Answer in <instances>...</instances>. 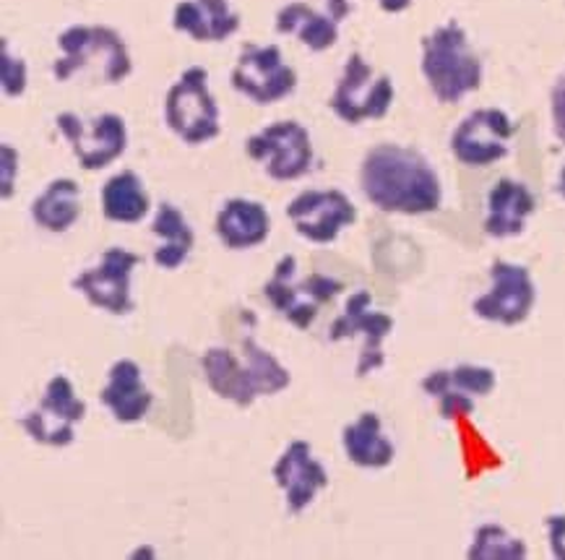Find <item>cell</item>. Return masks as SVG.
I'll return each mask as SVG.
<instances>
[{"label":"cell","mask_w":565,"mask_h":560,"mask_svg":"<svg viewBox=\"0 0 565 560\" xmlns=\"http://www.w3.org/2000/svg\"><path fill=\"white\" fill-rule=\"evenodd\" d=\"M360 186L375 209L388 214L438 212L444 191L430 162L409 147L381 144L362 159Z\"/></svg>","instance_id":"cell-1"},{"label":"cell","mask_w":565,"mask_h":560,"mask_svg":"<svg viewBox=\"0 0 565 560\" xmlns=\"http://www.w3.org/2000/svg\"><path fill=\"white\" fill-rule=\"evenodd\" d=\"M201 368L209 389L237 406H250L258 397L279 394L292 381L289 370L271 352L258 347L253 337L243 341V358L232 349L212 347L201 358Z\"/></svg>","instance_id":"cell-2"},{"label":"cell","mask_w":565,"mask_h":560,"mask_svg":"<svg viewBox=\"0 0 565 560\" xmlns=\"http://www.w3.org/2000/svg\"><path fill=\"white\" fill-rule=\"evenodd\" d=\"M423 74L444 105H456L482 84V63L467 32L451 21L423 40Z\"/></svg>","instance_id":"cell-3"},{"label":"cell","mask_w":565,"mask_h":560,"mask_svg":"<svg viewBox=\"0 0 565 560\" xmlns=\"http://www.w3.org/2000/svg\"><path fill=\"white\" fill-rule=\"evenodd\" d=\"M57 45L63 50V57L53 65L57 82L97 68L103 82L120 84L134 71L120 34L107 27H71L57 38Z\"/></svg>","instance_id":"cell-4"},{"label":"cell","mask_w":565,"mask_h":560,"mask_svg":"<svg viewBox=\"0 0 565 560\" xmlns=\"http://www.w3.org/2000/svg\"><path fill=\"white\" fill-rule=\"evenodd\" d=\"M342 289V282L323 274H308L306 279H300L295 256H285L274 268L271 279L266 282L264 293L277 313H281L297 329L306 331L316 321L318 308L334 300Z\"/></svg>","instance_id":"cell-5"},{"label":"cell","mask_w":565,"mask_h":560,"mask_svg":"<svg viewBox=\"0 0 565 560\" xmlns=\"http://www.w3.org/2000/svg\"><path fill=\"white\" fill-rule=\"evenodd\" d=\"M206 82V68L193 65L168 92V105H164V118H168L170 130L191 147L220 136V107H216Z\"/></svg>","instance_id":"cell-6"},{"label":"cell","mask_w":565,"mask_h":560,"mask_svg":"<svg viewBox=\"0 0 565 560\" xmlns=\"http://www.w3.org/2000/svg\"><path fill=\"white\" fill-rule=\"evenodd\" d=\"M394 102V84L386 74H375V68L360 53H352L339 78L331 110L350 126L362 120H381Z\"/></svg>","instance_id":"cell-7"},{"label":"cell","mask_w":565,"mask_h":560,"mask_svg":"<svg viewBox=\"0 0 565 560\" xmlns=\"http://www.w3.org/2000/svg\"><path fill=\"white\" fill-rule=\"evenodd\" d=\"M86 418V402L76 397L74 383L65 376H55L47 383L45 397L38 410H32L19 420L26 435L42 446L63 448L74 443L76 425Z\"/></svg>","instance_id":"cell-8"},{"label":"cell","mask_w":565,"mask_h":560,"mask_svg":"<svg viewBox=\"0 0 565 560\" xmlns=\"http://www.w3.org/2000/svg\"><path fill=\"white\" fill-rule=\"evenodd\" d=\"M248 157L266 167L269 178L287 183L302 178L313 165L308 130L297 120H281L248 138Z\"/></svg>","instance_id":"cell-9"},{"label":"cell","mask_w":565,"mask_h":560,"mask_svg":"<svg viewBox=\"0 0 565 560\" xmlns=\"http://www.w3.org/2000/svg\"><path fill=\"white\" fill-rule=\"evenodd\" d=\"M57 128L68 138L71 149L84 170H103L126 151L128 134L120 115H99L92 123H84L74 113L57 115Z\"/></svg>","instance_id":"cell-10"},{"label":"cell","mask_w":565,"mask_h":560,"mask_svg":"<svg viewBox=\"0 0 565 560\" xmlns=\"http://www.w3.org/2000/svg\"><path fill=\"white\" fill-rule=\"evenodd\" d=\"M373 297L365 289L354 293L344 305V313L331 324L329 339L342 341V339H354L362 337V352L358 362V378H365L373 370L383 368V339L388 337L391 329H394V318L386 316L381 310H371Z\"/></svg>","instance_id":"cell-11"},{"label":"cell","mask_w":565,"mask_h":560,"mask_svg":"<svg viewBox=\"0 0 565 560\" xmlns=\"http://www.w3.org/2000/svg\"><path fill=\"white\" fill-rule=\"evenodd\" d=\"M492 289L475 300V313L482 321L516 326L526 321V316L537 300V289H534L532 276L524 266L509 264V261H495L490 266Z\"/></svg>","instance_id":"cell-12"},{"label":"cell","mask_w":565,"mask_h":560,"mask_svg":"<svg viewBox=\"0 0 565 560\" xmlns=\"http://www.w3.org/2000/svg\"><path fill=\"white\" fill-rule=\"evenodd\" d=\"M516 134L503 110H475L459 123L451 136V151L461 165L488 167L509 155V141Z\"/></svg>","instance_id":"cell-13"},{"label":"cell","mask_w":565,"mask_h":560,"mask_svg":"<svg viewBox=\"0 0 565 560\" xmlns=\"http://www.w3.org/2000/svg\"><path fill=\"white\" fill-rule=\"evenodd\" d=\"M297 74L277 45L248 47L232 71V86L256 105H274L295 89Z\"/></svg>","instance_id":"cell-14"},{"label":"cell","mask_w":565,"mask_h":560,"mask_svg":"<svg viewBox=\"0 0 565 560\" xmlns=\"http://www.w3.org/2000/svg\"><path fill=\"white\" fill-rule=\"evenodd\" d=\"M141 264V256L126 249L105 251L103 264L89 268L74 279V289H78L94 308H103L115 316H126L136 308L130 297V276L134 268Z\"/></svg>","instance_id":"cell-15"},{"label":"cell","mask_w":565,"mask_h":560,"mask_svg":"<svg viewBox=\"0 0 565 560\" xmlns=\"http://www.w3.org/2000/svg\"><path fill=\"white\" fill-rule=\"evenodd\" d=\"M289 220L302 237L334 243L339 232L358 220V209L342 191H306L287 207Z\"/></svg>","instance_id":"cell-16"},{"label":"cell","mask_w":565,"mask_h":560,"mask_svg":"<svg viewBox=\"0 0 565 560\" xmlns=\"http://www.w3.org/2000/svg\"><path fill=\"white\" fill-rule=\"evenodd\" d=\"M495 389V370L482 366H456L436 370L423 381V391L438 399L440 418L454 420L475 412V397H488Z\"/></svg>","instance_id":"cell-17"},{"label":"cell","mask_w":565,"mask_h":560,"mask_svg":"<svg viewBox=\"0 0 565 560\" xmlns=\"http://www.w3.org/2000/svg\"><path fill=\"white\" fill-rule=\"evenodd\" d=\"M274 479L285 490L289 514H302L313 504L318 493L329 485L326 469L313 459L310 443L295 441L285 454L279 456L277 467H274Z\"/></svg>","instance_id":"cell-18"},{"label":"cell","mask_w":565,"mask_h":560,"mask_svg":"<svg viewBox=\"0 0 565 560\" xmlns=\"http://www.w3.org/2000/svg\"><path fill=\"white\" fill-rule=\"evenodd\" d=\"M537 209L532 191L524 183L503 178L492 186L488 196V216H484V232L490 237H516L524 232L526 220Z\"/></svg>","instance_id":"cell-19"},{"label":"cell","mask_w":565,"mask_h":560,"mask_svg":"<svg viewBox=\"0 0 565 560\" xmlns=\"http://www.w3.org/2000/svg\"><path fill=\"white\" fill-rule=\"evenodd\" d=\"M103 404L115 414V420L122 425L139 423L147 418L151 402V391L143 387L141 368L134 360H118L110 368V381L103 389Z\"/></svg>","instance_id":"cell-20"},{"label":"cell","mask_w":565,"mask_h":560,"mask_svg":"<svg viewBox=\"0 0 565 560\" xmlns=\"http://www.w3.org/2000/svg\"><path fill=\"white\" fill-rule=\"evenodd\" d=\"M172 27L191 34L195 42H222L241 29V17L227 0H183L175 6Z\"/></svg>","instance_id":"cell-21"},{"label":"cell","mask_w":565,"mask_h":560,"mask_svg":"<svg viewBox=\"0 0 565 560\" xmlns=\"http://www.w3.org/2000/svg\"><path fill=\"white\" fill-rule=\"evenodd\" d=\"M269 212L256 201L230 199L216 214V235L232 251H245L269 237Z\"/></svg>","instance_id":"cell-22"},{"label":"cell","mask_w":565,"mask_h":560,"mask_svg":"<svg viewBox=\"0 0 565 560\" xmlns=\"http://www.w3.org/2000/svg\"><path fill=\"white\" fill-rule=\"evenodd\" d=\"M347 459L362 469H383L394 462V443L383 435L381 418L375 412L360 414L358 423L347 425L342 435Z\"/></svg>","instance_id":"cell-23"},{"label":"cell","mask_w":565,"mask_h":560,"mask_svg":"<svg viewBox=\"0 0 565 560\" xmlns=\"http://www.w3.org/2000/svg\"><path fill=\"white\" fill-rule=\"evenodd\" d=\"M277 32L292 34L316 53L337 45L339 21L334 17L318 13L306 3H289L277 13Z\"/></svg>","instance_id":"cell-24"},{"label":"cell","mask_w":565,"mask_h":560,"mask_svg":"<svg viewBox=\"0 0 565 560\" xmlns=\"http://www.w3.org/2000/svg\"><path fill=\"white\" fill-rule=\"evenodd\" d=\"M82 214V188L76 180L61 178L45 188V193L32 203V216L40 228L50 232L71 230Z\"/></svg>","instance_id":"cell-25"},{"label":"cell","mask_w":565,"mask_h":560,"mask_svg":"<svg viewBox=\"0 0 565 560\" xmlns=\"http://www.w3.org/2000/svg\"><path fill=\"white\" fill-rule=\"evenodd\" d=\"M151 232L164 240V243L154 251L157 266L168 268V272L183 266L188 256H191L195 237L191 224L185 222L183 214H180V209L172 207V203H159V212L154 216V224H151Z\"/></svg>","instance_id":"cell-26"},{"label":"cell","mask_w":565,"mask_h":560,"mask_svg":"<svg viewBox=\"0 0 565 560\" xmlns=\"http://www.w3.org/2000/svg\"><path fill=\"white\" fill-rule=\"evenodd\" d=\"M103 212L107 220L120 224H134L147 216L149 196L143 191L139 175L126 170L107 180L103 191Z\"/></svg>","instance_id":"cell-27"},{"label":"cell","mask_w":565,"mask_h":560,"mask_svg":"<svg viewBox=\"0 0 565 560\" xmlns=\"http://www.w3.org/2000/svg\"><path fill=\"white\" fill-rule=\"evenodd\" d=\"M469 558H484V560H521L526 558V545L519 537L505 532L498 524H484V527L477 529L472 548L467 552Z\"/></svg>","instance_id":"cell-28"},{"label":"cell","mask_w":565,"mask_h":560,"mask_svg":"<svg viewBox=\"0 0 565 560\" xmlns=\"http://www.w3.org/2000/svg\"><path fill=\"white\" fill-rule=\"evenodd\" d=\"M0 84L9 97H21L26 89V63L21 57L11 55L9 42L0 45Z\"/></svg>","instance_id":"cell-29"},{"label":"cell","mask_w":565,"mask_h":560,"mask_svg":"<svg viewBox=\"0 0 565 560\" xmlns=\"http://www.w3.org/2000/svg\"><path fill=\"white\" fill-rule=\"evenodd\" d=\"M0 157H3V178H0V188H3V199H11L13 186H17V165H19V155L11 144H3L0 147Z\"/></svg>","instance_id":"cell-30"},{"label":"cell","mask_w":565,"mask_h":560,"mask_svg":"<svg viewBox=\"0 0 565 560\" xmlns=\"http://www.w3.org/2000/svg\"><path fill=\"white\" fill-rule=\"evenodd\" d=\"M553 126L555 136L565 144V74L553 86Z\"/></svg>","instance_id":"cell-31"},{"label":"cell","mask_w":565,"mask_h":560,"mask_svg":"<svg viewBox=\"0 0 565 560\" xmlns=\"http://www.w3.org/2000/svg\"><path fill=\"white\" fill-rule=\"evenodd\" d=\"M547 535H550V550H553V556L565 560V514L547 516Z\"/></svg>","instance_id":"cell-32"},{"label":"cell","mask_w":565,"mask_h":560,"mask_svg":"<svg viewBox=\"0 0 565 560\" xmlns=\"http://www.w3.org/2000/svg\"><path fill=\"white\" fill-rule=\"evenodd\" d=\"M412 6V0H381V9L386 13H402Z\"/></svg>","instance_id":"cell-33"},{"label":"cell","mask_w":565,"mask_h":560,"mask_svg":"<svg viewBox=\"0 0 565 560\" xmlns=\"http://www.w3.org/2000/svg\"><path fill=\"white\" fill-rule=\"evenodd\" d=\"M329 9H331V17L342 21L347 13H350V3H347V0H329Z\"/></svg>","instance_id":"cell-34"},{"label":"cell","mask_w":565,"mask_h":560,"mask_svg":"<svg viewBox=\"0 0 565 560\" xmlns=\"http://www.w3.org/2000/svg\"><path fill=\"white\" fill-rule=\"evenodd\" d=\"M557 193H561V196H563V199H565V167H563L561 178H557Z\"/></svg>","instance_id":"cell-35"}]
</instances>
